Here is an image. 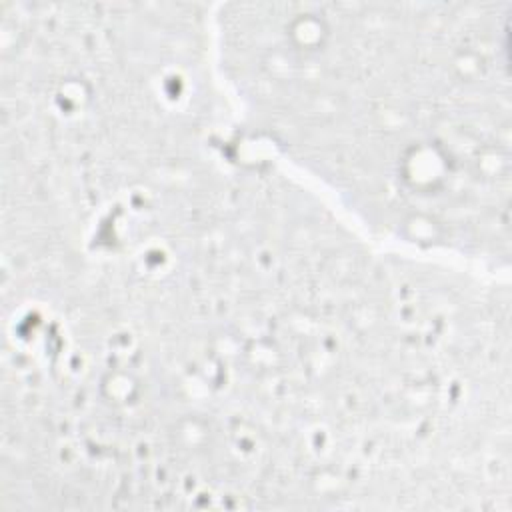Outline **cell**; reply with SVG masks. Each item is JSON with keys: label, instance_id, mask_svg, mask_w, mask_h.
<instances>
[{"label": "cell", "instance_id": "obj_1", "mask_svg": "<svg viewBox=\"0 0 512 512\" xmlns=\"http://www.w3.org/2000/svg\"><path fill=\"white\" fill-rule=\"evenodd\" d=\"M504 2H242L228 82L252 128L366 224L474 254L496 236Z\"/></svg>", "mask_w": 512, "mask_h": 512}]
</instances>
